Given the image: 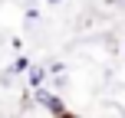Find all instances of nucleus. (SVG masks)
<instances>
[{"label":"nucleus","instance_id":"obj_1","mask_svg":"<svg viewBox=\"0 0 125 118\" xmlns=\"http://www.w3.org/2000/svg\"><path fill=\"white\" fill-rule=\"evenodd\" d=\"M33 102H36V105H43L53 118H79V115L66 112L62 99H59V95H53V92H46V89H36V92H33Z\"/></svg>","mask_w":125,"mask_h":118},{"label":"nucleus","instance_id":"obj_2","mask_svg":"<svg viewBox=\"0 0 125 118\" xmlns=\"http://www.w3.org/2000/svg\"><path fill=\"white\" fill-rule=\"evenodd\" d=\"M46 75H50V69H43V66H30V72H26V82H30V89H33V92H36V89H43Z\"/></svg>","mask_w":125,"mask_h":118},{"label":"nucleus","instance_id":"obj_3","mask_svg":"<svg viewBox=\"0 0 125 118\" xmlns=\"http://www.w3.org/2000/svg\"><path fill=\"white\" fill-rule=\"evenodd\" d=\"M46 3H53V7H56V3H62V0H46Z\"/></svg>","mask_w":125,"mask_h":118}]
</instances>
